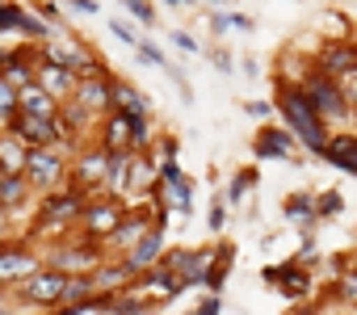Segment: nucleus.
<instances>
[{"label":"nucleus","instance_id":"nucleus-1","mask_svg":"<svg viewBox=\"0 0 357 315\" xmlns=\"http://www.w3.org/2000/svg\"><path fill=\"white\" fill-rule=\"evenodd\" d=\"M273 109L286 118V130H290L303 147L324 151V143H328V122L315 114V105L307 101V93H303L298 84H278V101H273Z\"/></svg>","mask_w":357,"mask_h":315},{"label":"nucleus","instance_id":"nucleus-2","mask_svg":"<svg viewBox=\"0 0 357 315\" xmlns=\"http://www.w3.org/2000/svg\"><path fill=\"white\" fill-rule=\"evenodd\" d=\"M5 130H13L26 147H59L72 135V126L63 122V114H51V118H43V114H13Z\"/></svg>","mask_w":357,"mask_h":315},{"label":"nucleus","instance_id":"nucleus-3","mask_svg":"<svg viewBox=\"0 0 357 315\" xmlns=\"http://www.w3.org/2000/svg\"><path fill=\"white\" fill-rule=\"evenodd\" d=\"M298 89L307 93V101L315 105V114H319L324 122H340V118H349V114H353V109H349V101H344L340 80H336V76H328V72H311Z\"/></svg>","mask_w":357,"mask_h":315},{"label":"nucleus","instance_id":"nucleus-4","mask_svg":"<svg viewBox=\"0 0 357 315\" xmlns=\"http://www.w3.org/2000/svg\"><path fill=\"white\" fill-rule=\"evenodd\" d=\"M63 169H68V160L59 155V147H30L26 164H22V177L34 190H55L63 181Z\"/></svg>","mask_w":357,"mask_h":315},{"label":"nucleus","instance_id":"nucleus-5","mask_svg":"<svg viewBox=\"0 0 357 315\" xmlns=\"http://www.w3.org/2000/svg\"><path fill=\"white\" fill-rule=\"evenodd\" d=\"M63 286H68V273H59V269H34L30 277H22V294L30 298V302H38V307H47V302H59L63 298Z\"/></svg>","mask_w":357,"mask_h":315},{"label":"nucleus","instance_id":"nucleus-6","mask_svg":"<svg viewBox=\"0 0 357 315\" xmlns=\"http://www.w3.org/2000/svg\"><path fill=\"white\" fill-rule=\"evenodd\" d=\"M76 72H68L63 63H51V59H34V84L38 89H47L55 101H68L72 97V89H76Z\"/></svg>","mask_w":357,"mask_h":315},{"label":"nucleus","instance_id":"nucleus-7","mask_svg":"<svg viewBox=\"0 0 357 315\" xmlns=\"http://www.w3.org/2000/svg\"><path fill=\"white\" fill-rule=\"evenodd\" d=\"M80 210H84V190L76 185V190H47V206H43V223H72V219H80Z\"/></svg>","mask_w":357,"mask_h":315},{"label":"nucleus","instance_id":"nucleus-8","mask_svg":"<svg viewBox=\"0 0 357 315\" xmlns=\"http://www.w3.org/2000/svg\"><path fill=\"white\" fill-rule=\"evenodd\" d=\"M160 252H164V231L160 227H147L135 244H130V256H126V269L130 273H143L151 265H160Z\"/></svg>","mask_w":357,"mask_h":315},{"label":"nucleus","instance_id":"nucleus-9","mask_svg":"<svg viewBox=\"0 0 357 315\" xmlns=\"http://www.w3.org/2000/svg\"><path fill=\"white\" fill-rule=\"evenodd\" d=\"M257 155L265 160H290L294 155V135L290 130H282V126H265L261 135H257Z\"/></svg>","mask_w":357,"mask_h":315},{"label":"nucleus","instance_id":"nucleus-10","mask_svg":"<svg viewBox=\"0 0 357 315\" xmlns=\"http://www.w3.org/2000/svg\"><path fill=\"white\" fill-rule=\"evenodd\" d=\"M319 155H324L328 164H336V169H344V173L357 177V135H336V139H328Z\"/></svg>","mask_w":357,"mask_h":315},{"label":"nucleus","instance_id":"nucleus-11","mask_svg":"<svg viewBox=\"0 0 357 315\" xmlns=\"http://www.w3.org/2000/svg\"><path fill=\"white\" fill-rule=\"evenodd\" d=\"M105 164H109V151L97 147V151H84L76 160V185L80 190H93V185H105Z\"/></svg>","mask_w":357,"mask_h":315},{"label":"nucleus","instance_id":"nucleus-12","mask_svg":"<svg viewBox=\"0 0 357 315\" xmlns=\"http://www.w3.org/2000/svg\"><path fill=\"white\" fill-rule=\"evenodd\" d=\"M319 72H328V76H349V72H357V47H349V43H332V47H324V55H319Z\"/></svg>","mask_w":357,"mask_h":315},{"label":"nucleus","instance_id":"nucleus-13","mask_svg":"<svg viewBox=\"0 0 357 315\" xmlns=\"http://www.w3.org/2000/svg\"><path fill=\"white\" fill-rule=\"evenodd\" d=\"M17 114H43V118H51V114H59V101L30 80V84L17 89Z\"/></svg>","mask_w":357,"mask_h":315},{"label":"nucleus","instance_id":"nucleus-14","mask_svg":"<svg viewBox=\"0 0 357 315\" xmlns=\"http://www.w3.org/2000/svg\"><path fill=\"white\" fill-rule=\"evenodd\" d=\"M139 290H147V298H172V294H181V277H176L172 269H143V282Z\"/></svg>","mask_w":357,"mask_h":315},{"label":"nucleus","instance_id":"nucleus-15","mask_svg":"<svg viewBox=\"0 0 357 315\" xmlns=\"http://www.w3.org/2000/svg\"><path fill=\"white\" fill-rule=\"evenodd\" d=\"M109 105L122 114H147V97L126 80H109Z\"/></svg>","mask_w":357,"mask_h":315},{"label":"nucleus","instance_id":"nucleus-16","mask_svg":"<svg viewBox=\"0 0 357 315\" xmlns=\"http://www.w3.org/2000/svg\"><path fill=\"white\" fill-rule=\"evenodd\" d=\"M80 219H84V227H89V236H109L114 227H118V206L114 202H101V206H84L80 210Z\"/></svg>","mask_w":357,"mask_h":315},{"label":"nucleus","instance_id":"nucleus-17","mask_svg":"<svg viewBox=\"0 0 357 315\" xmlns=\"http://www.w3.org/2000/svg\"><path fill=\"white\" fill-rule=\"evenodd\" d=\"M38 269V261L22 248H9V252H0V282H13V277H30Z\"/></svg>","mask_w":357,"mask_h":315},{"label":"nucleus","instance_id":"nucleus-18","mask_svg":"<svg viewBox=\"0 0 357 315\" xmlns=\"http://www.w3.org/2000/svg\"><path fill=\"white\" fill-rule=\"evenodd\" d=\"M101 147L105 151H130V130H126V114H109L101 126Z\"/></svg>","mask_w":357,"mask_h":315},{"label":"nucleus","instance_id":"nucleus-19","mask_svg":"<svg viewBox=\"0 0 357 315\" xmlns=\"http://www.w3.org/2000/svg\"><path fill=\"white\" fill-rule=\"evenodd\" d=\"M26 151H30V147H26L13 130H5V135H0V173H22Z\"/></svg>","mask_w":357,"mask_h":315},{"label":"nucleus","instance_id":"nucleus-20","mask_svg":"<svg viewBox=\"0 0 357 315\" xmlns=\"http://www.w3.org/2000/svg\"><path fill=\"white\" fill-rule=\"evenodd\" d=\"M265 282H278L282 286V294H307V277L294 269V265H278V269H265Z\"/></svg>","mask_w":357,"mask_h":315},{"label":"nucleus","instance_id":"nucleus-21","mask_svg":"<svg viewBox=\"0 0 357 315\" xmlns=\"http://www.w3.org/2000/svg\"><path fill=\"white\" fill-rule=\"evenodd\" d=\"M143 231H147V219H130L126 227H114V231H109L105 240H109V244H118V248H126V244H135V240H139Z\"/></svg>","mask_w":357,"mask_h":315},{"label":"nucleus","instance_id":"nucleus-22","mask_svg":"<svg viewBox=\"0 0 357 315\" xmlns=\"http://www.w3.org/2000/svg\"><path fill=\"white\" fill-rule=\"evenodd\" d=\"M93 290H97V286H93V273H76V277H68L63 298H68V302H84Z\"/></svg>","mask_w":357,"mask_h":315},{"label":"nucleus","instance_id":"nucleus-23","mask_svg":"<svg viewBox=\"0 0 357 315\" xmlns=\"http://www.w3.org/2000/svg\"><path fill=\"white\" fill-rule=\"evenodd\" d=\"M17 114V89L0 76V126H9V118Z\"/></svg>","mask_w":357,"mask_h":315},{"label":"nucleus","instance_id":"nucleus-24","mask_svg":"<svg viewBox=\"0 0 357 315\" xmlns=\"http://www.w3.org/2000/svg\"><path fill=\"white\" fill-rule=\"evenodd\" d=\"M286 219H290V223H298V219H303V223H315V210H311V198H307V194H298V198H290V202H286Z\"/></svg>","mask_w":357,"mask_h":315},{"label":"nucleus","instance_id":"nucleus-25","mask_svg":"<svg viewBox=\"0 0 357 315\" xmlns=\"http://www.w3.org/2000/svg\"><path fill=\"white\" fill-rule=\"evenodd\" d=\"M122 5H126V13H130L139 26H155V9L147 5V0H122Z\"/></svg>","mask_w":357,"mask_h":315},{"label":"nucleus","instance_id":"nucleus-26","mask_svg":"<svg viewBox=\"0 0 357 315\" xmlns=\"http://www.w3.org/2000/svg\"><path fill=\"white\" fill-rule=\"evenodd\" d=\"M252 181H257V173H252V169H244V173H240V177L231 181V190H227V198H231V206H240V202H244V190H248Z\"/></svg>","mask_w":357,"mask_h":315},{"label":"nucleus","instance_id":"nucleus-27","mask_svg":"<svg viewBox=\"0 0 357 315\" xmlns=\"http://www.w3.org/2000/svg\"><path fill=\"white\" fill-rule=\"evenodd\" d=\"M135 51H139V59H143V63H151V68H160V63H164V51H160V47H151V43H143V38H139V47H135Z\"/></svg>","mask_w":357,"mask_h":315},{"label":"nucleus","instance_id":"nucleus-28","mask_svg":"<svg viewBox=\"0 0 357 315\" xmlns=\"http://www.w3.org/2000/svg\"><path fill=\"white\" fill-rule=\"evenodd\" d=\"M109 30H114V34H118V38H122L126 47H139V34H135V30H130L126 22H109Z\"/></svg>","mask_w":357,"mask_h":315},{"label":"nucleus","instance_id":"nucleus-29","mask_svg":"<svg viewBox=\"0 0 357 315\" xmlns=\"http://www.w3.org/2000/svg\"><path fill=\"white\" fill-rule=\"evenodd\" d=\"M244 114H248V118H269V114H273V101H248Z\"/></svg>","mask_w":357,"mask_h":315},{"label":"nucleus","instance_id":"nucleus-30","mask_svg":"<svg viewBox=\"0 0 357 315\" xmlns=\"http://www.w3.org/2000/svg\"><path fill=\"white\" fill-rule=\"evenodd\" d=\"M68 9H76V13H84V17H97V0H63Z\"/></svg>","mask_w":357,"mask_h":315},{"label":"nucleus","instance_id":"nucleus-31","mask_svg":"<svg viewBox=\"0 0 357 315\" xmlns=\"http://www.w3.org/2000/svg\"><path fill=\"white\" fill-rule=\"evenodd\" d=\"M227 26H231V30H244V34H248V30H252V17H248V13H236V9H231V13H227Z\"/></svg>","mask_w":357,"mask_h":315},{"label":"nucleus","instance_id":"nucleus-32","mask_svg":"<svg viewBox=\"0 0 357 315\" xmlns=\"http://www.w3.org/2000/svg\"><path fill=\"white\" fill-rule=\"evenodd\" d=\"M340 206H344V202H340V194H324V198H319V215H336Z\"/></svg>","mask_w":357,"mask_h":315},{"label":"nucleus","instance_id":"nucleus-33","mask_svg":"<svg viewBox=\"0 0 357 315\" xmlns=\"http://www.w3.org/2000/svg\"><path fill=\"white\" fill-rule=\"evenodd\" d=\"M211 227H215V231H223V227H227V206H223V202H215V206H211Z\"/></svg>","mask_w":357,"mask_h":315},{"label":"nucleus","instance_id":"nucleus-34","mask_svg":"<svg viewBox=\"0 0 357 315\" xmlns=\"http://www.w3.org/2000/svg\"><path fill=\"white\" fill-rule=\"evenodd\" d=\"M172 43L181 51H190V55H198V38H190V34H172Z\"/></svg>","mask_w":357,"mask_h":315},{"label":"nucleus","instance_id":"nucleus-35","mask_svg":"<svg viewBox=\"0 0 357 315\" xmlns=\"http://www.w3.org/2000/svg\"><path fill=\"white\" fill-rule=\"evenodd\" d=\"M211 63H215L219 72H231V55H227V51H211Z\"/></svg>","mask_w":357,"mask_h":315},{"label":"nucleus","instance_id":"nucleus-36","mask_svg":"<svg viewBox=\"0 0 357 315\" xmlns=\"http://www.w3.org/2000/svg\"><path fill=\"white\" fill-rule=\"evenodd\" d=\"M211 30H215V34H227V30H231V26H227V13H215V17H211Z\"/></svg>","mask_w":357,"mask_h":315},{"label":"nucleus","instance_id":"nucleus-37","mask_svg":"<svg viewBox=\"0 0 357 315\" xmlns=\"http://www.w3.org/2000/svg\"><path fill=\"white\" fill-rule=\"evenodd\" d=\"M219 311H223V302H219V298H206V302H202V311H198V315H219Z\"/></svg>","mask_w":357,"mask_h":315},{"label":"nucleus","instance_id":"nucleus-38","mask_svg":"<svg viewBox=\"0 0 357 315\" xmlns=\"http://www.w3.org/2000/svg\"><path fill=\"white\" fill-rule=\"evenodd\" d=\"M344 298H357V277H344Z\"/></svg>","mask_w":357,"mask_h":315},{"label":"nucleus","instance_id":"nucleus-39","mask_svg":"<svg viewBox=\"0 0 357 315\" xmlns=\"http://www.w3.org/2000/svg\"><path fill=\"white\" fill-rule=\"evenodd\" d=\"M9 55H13L9 47H0V68H5V63H9Z\"/></svg>","mask_w":357,"mask_h":315},{"label":"nucleus","instance_id":"nucleus-40","mask_svg":"<svg viewBox=\"0 0 357 315\" xmlns=\"http://www.w3.org/2000/svg\"><path fill=\"white\" fill-rule=\"evenodd\" d=\"M164 5H181V0H164Z\"/></svg>","mask_w":357,"mask_h":315},{"label":"nucleus","instance_id":"nucleus-41","mask_svg":"<svg viewBox=\"0 0 357 315\" xmlns=\"http://www.w3.org/2000/svg\"><path fill=\"white\" fill-rule=\"evenodd\" d=\"M181 5H194V0H181Z\"/></svg>","mask_w":357,"mask_h":315},{"label":"nucleus","instance_id":"nucleus-42","mask_svg":"<svg viewBox=\"0 0 357 315\" xmlns=\"http://www.w3.org/2000/svg\"><path fill=\"white\" fill-rule=\"evenodd\" d=\"M211 5H223V0H211Z\"/></svg>","mask_w":357,"mask_h":315},{"label":"nucleus","instance_id":"nucleus-43","mask_svg":"<svg viewBox=\"0 0 357 315\" xmlns=\"http://www.w3.org/2000/svg\"><path fill=\"white\" fill-rule=\"evenodd\" d=\"M0 315H9V311H5V307H0Z\"/></svg>","mask_w":357,"mask_h":315},{"label":"nucleus","instance_id":"nucleus-44","mask_svg":"<svg viewBox=\"0 0 357 315\" xmlns=\"http://www.w3.org/2000/svg\"><path fill=\"white\" fill-rule=\"evenodd\" d=\"M190 315H198V311H190Z\"/></svg>","mask_w":357,"mask_h":315}]
</instances>
